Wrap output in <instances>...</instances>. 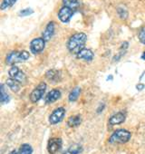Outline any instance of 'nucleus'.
Segmentation results:
<instances>
[{"label":"nucleus","mask_w":145,"mask_h":154,"mask_svg":"<svg viewBox=\"0 0 145 154\" xmlns=\"http://www.w3.org/2000/svg\"><path fill=\"white\" fill-rule=\"evenodd\" d=\"M17 0H3L1 5H0V8H1V10H7L13 7L17 3Z\"/></svg>","instance_id":"412c9836"},{"label":"nucleus","mask_w":145,"mask_h":154,"mask_svg":"<svg viewBox=\"0 0 145 154\" xmlns=\"http://www.w3.org/2000/svg\"><path fill=\"white\" fill-rule=\"evenodd\" d=\"M141 58H142V59H145V52L143 53V54H142V56H141Z\"/></svg>","instance_id":"c85d7f7f"},{"label":"nucleus","mask_w":145,"mask_h":154,"mask_svg":"<svg viewBox=\"0 0 145 154\" xmlns=\"http://www.w3.org/2000/svg\"><path fill=\"white\" fill-rule=\"evenodd\" d=\"M60 97H61V92L58 89H53L45 97V103L46 104H51L56 102L58 99H60Z\"/></svg>","instance_id":"9b49d317"},{"label":"nucleus","mask_w":145,"mask_h":154,"mask_svg":"<svg viewBox=\"0 0 145 154\" xmlns=\"http://www.w3.org/2000/svg\"><path fill=\"white\" fill-rule=\"evenodd\" d=\"M74 13L75 10L72 8L63 6L58 12V18L62 23H68L74 16Z\"/></svg>","instance_id":"6e6552de"},{"label":"nucleus","mask_w":145,"mask_h":154,"mask_svg":"<svg viewBox=\"0 0 145 154\" xmlns=\"http://www.w3.org/2000/svg\"><path fill=\"white\" fill-rule=\"evenodd\" d=\"M63 145V141L62 139L60 138H52L48 140L47 143V150L49 152V154H55L57 153Z\"/></svg>","instance_id":"1a4fd4ad"},{"label":"nucleus","mask_w":145,"mask_h":154,"mask_svg":"<svg viewBox=\"0 0 145 154\" xmlns=\"http://www.w3.org/2000/svg\"><path fill=\"white\" fill-rule=\"evenodd\" d=\"M33 13H34V10L32 8H25V9H23V10H21L19 12V17H28V16L32 15Z\"/></svg>","instance_id":"5701e85b"},{"label":"nucleus","mask_w":145,"mask_h":154,"mask_svg":"<svg viewBox=\"0 0 145 154\" xmlns=\"http://www.w3.org/2000/svg\"><path fill=\"white\" fill-rule=\"evenodd\" d=\"M30 54L27 51H13L11 53H9L6 58V63L7 64L9 65H14L17 63H22L26 61L29 58Z\"/></svg>","instance_id":"7ed1b4c3"},{"label":"nucleus","mask_w":145,"mask_h":154,"mask_svg":"<svg viewBox=\"0 0 145 154\" xmlns=\"http://www.w3.org/2000/svg\"><path fill=\"white\" fill-rule=\"evenodd\" d=\"M6 84L8 86V88L12 92H14V93H17L20 90V84L17 81H16L15 79H13V78L8 79L7 82H6Z\"/></svg>","instance_id":"dca6fc26"},{"label":"nucleus","mask_w":145,"mask_h":154,"mask_svg":"<svg viewBox=\"0 0 145 154\" xmlns=\"http://www.w3.org/2000/svg\"><path fill=\"white\" fill-rule=\"evenodd\" d=\"M54 30H55V25H54V22L51 21L47 24L44 33H43V38L47 42L49 40H51V38L53 37L54 34Z\"/></svg>","instance_id":"ddd939ff"},{"label":"nucleus","mask_w":145,"mask_h":154,"mask_svg":"<svg viewBox=\"0 0 145 154\" xmlns=\"http://www.w3.org/2000/svg\"><path fill=\"white\" fill-rule=\"evenodd\" d=\"M64 116H65V109L63 107L56 108L50 114V116H49V122L52 125L58 124L59 122H61L63 120Z\"/></svg>","instance_id":"423d86ee"},{"label":"nucleus","mask_w":145,"mask_h":154,"mask_svg":"<svg viewBox=\"0 0 145 154\" xmlns=\"http://www.w3.org/2000/svg\"><path fill=\"white\" fill-rule=\"evenodd\" d=\"M63 6L71 8L74 10H76L80 6V2L78 0H63Z\"/></svg>","instance_id":"6ab92c4d"},{"label":"nucleus","mask_w":145,"mask_h":154,"mask_svg":"<svg viewBox=\"0 0 145 154\" xmlns=\"http://www.w3.org/2000/svg\"><path fill=\"white\" fill-rule=\"evenodd\" d=\"M125 119H126V115L125 113H123L122 112H119L113 115H112L108 121V123L109 125L111 126H114V125H119V124H122V122H125Z\"/></svg>","instance_id":"9d476101"},{"label":"nucleus","mask_w":145,"mask_h":154,"mask_svg":"<svg viewBox=\"0 0 145 154\" xmlns=\"http://www.w3.org/2000/svg\"><path fill=\"white\" fill-rule=\"evenodd\" d=\"M9 154H17V149H14V150H12Z\"/></svg>","instance_id":"cd10ccee"},{"label":"nucleus","mask_w":145,"mask_h":154,"mask_svg":"<svg viewBox=\"0 0 145 154\" xmlns=\"http://www.w3.org/2000/svg\"><path fill=\"white\" fill-rule=\"evenodd\" d=\"M139 39L141 44L145 45V28H142L139 33Z\"/></svg>","instance_id":"393cba45"},{"label":"nucleus","mask_w":145,"mask_h":154,"mask_svg":"<svg viewBox=\"0 0 145 154\" xmlns=\"http://www.w3.org/2000/svg\"><path fill=\"white\" fill-rule=\"evenodd\" d=\"M117 12H118L119 17H120L122 19H126V18L128 17V12H127L124 8H118Z\"/></svg>","instance_id":"b1692460"},{"label":"nucleus","mask_w":145,"mask_h":154,"mask_svg":"<svg viewBox=\"0 0 145 154\" xmlns=\"http://www.w3.org/2000/svg\"><path fill=\"white\" fill-rule=\"evenodd\" d=\"M131 138V133L124 129H119L115 131L109 138V142L110 143H120L123 144L128 142Z\"/></svg>","instance_id":"f03ea898"},{"label":"nucleus","mask_w":145,"mask_h":154,"mask_svg":"<svg viewBox=\"0 0 145 154\" xmlns=\"http://www.w3.org/2000/svg\"><path fill=\"white\" fill-rule=\"evenodd\" d=\"M45 40L43 37H37L35 38L31 41L30 43V50L32 52V54H37L39 53H41L45 46Z\"/></svg>","instance_id":"0eeeda50"},{"label":"nucleus","mask_w":145,"mask_h":154,"mask_svg":"<svg viewBox=\"0 0 145 154\" xmlns=\"http://www.w3.org/2000/svg\"><path fill=\"white\" fill-rule=\"evenodd\" d=\"M144 85H142V84H138L137 85V86H136V88H137V90L138 91H141V90H143L144 89Z\"/></svg>","instance_id":"a878e982"},{"label":"nucleus","mask_w":145,"mask_h":154,"mask_svg":"<svg viewBox=\"0 0 145 154\" xmlns=\"http://www.w3.org/2000/svg\"><path fill=\"white\" fill-rule=\"evenodd\" d=\"M82 123V117L80 115H74L69 117L67 121V125L71 128H76Z\"/></svg>","instance_id":"2eb2a0df"},{"label":"nucleus","mask_w":145,"mask_h":154,"mask_svg":"<svg viewBox=\"0 0 145 154\" xmlns=\"http://www.w3.org/2000/svg\"><path fill=\"white\" fill-rule=\"evenodd\" d=\"M80 94H81V88L80 87L77 86V87L74 88V89L71 91V93L69 94V96H68L69 101L71 103H74V102L77 101V99L79 98Z\"/></svg>","instance_id":"a211bd4d"},{"label":"nucleus","mask_w":145,"mask_h":154,"mask_svg":"<svg viewBox=\"0 0 145 154\" xmlns=\"http://www.w3.org/2000/svg\"><path fill=\"white\" fill-rule=\"evenodd\" d=\"M68 150L72 154H80L83 151V147L80 144L75 143L68 148Z\"/></svg>","instance_id":"4be33fe9"},{"label":"nucleus","mask_w":145,"mask_h":154,"mask_svg":"<svg viewBox=\"0 0 145 154\" xmlns=\"http://www.w3.org/2000/svg\"><path fill=\"white\" fill-rule=\"evenodd\" d=\"M45 90H46V84L44 83V82L40 83V84H39L32 92H31L30 96H29L30 101H31L32 103H34L39 102V101L43 98V96H44V94H45Z\"/></svg>","instance_id":"20e7f679"},{"label":"nucleus","mask_w":145,"mask_h":154,"mask_svg":"<svg viewBox=\"0 0 145 154\" xmlns=\"http://www.w3.org/2000/svg\"><path fill=\"white\" fill-rule=\"evenodd\" d=\"M17 154H33V148L28 143H24L17 150Z\"/></svg>","instance_id":"f3484780"},{"label":"nucleus","mask_w":145,"mask_h":154,"mask_svg":"<svg viewBox=\"0 0 145 154\" xmlns=\"http://www.w3.org/2000/svg\"><path fill=\"white\" fill-rule=\"evenodd\" d=\"M8 74L10 76V78L15 79L16 81H17L19 84H26L27 81L26 75L25 74L24 72H22L17 66L16 65H12V67L9 69L8 71Z\"/></svg>","instance_id":"39448f33"},{"label":"nucleus","mask_w":145,"mask_h":154,"mask_svg":"<svg viewBox=\"0 0 145 154\" xmlns=\"http://www.w3.org/2000/svg\"><path fill=\"white\" fill-rule=\"evenodd\" d=\"M76 55H77L78 59L85 60V62H91V61H93V59L94 57V54L93 53V51L90 49H87L85 47L83 50H81Z\"/></svg>","instance_id":"4468645a"},{"label":"nucleus","mask_w":145,"mask_h":154,"mask_svg":"<svg viewBox=\"0 0 145 154\" xmlns=\"http://www.w3.org/2000/svg\"><path fill=\"white\" fill-rule=\"evenodd\" d=\"M1 96H0V102H1L2 104H6L9 102L10 98H9V95L6 92L5 90V85H1Z\"/></svg>","instance_id":"aec40b11"},{"label":"nucleus","mask_w":145,"mask_h":154,"mask_svg":"<svg viewBox=\"0 0 145 154\" xmlns=\"http://www.w3.org/2000/svg\"><path fill=\"white\" fill-rule=\"evenodd\" d=\"M45 77L46 79L50 82H52L53 84H55L57 82H59L61 80V72L58 70L55 69H52L46 72L45 73Z\"/></svg>","instance_id":"f8f14e48"},{"label":"nucleus","mask_w":145,"mask_h":154,"mask_svg":"<svg viewBox=\"0 0 145 154\" xmlns=\"http://www.w3.org/2000/svg\"><path fill=\"white\" fill-rule=\"evenodd\" d=\"M87 40V35L85 33H77L72 35L67 42V49L70 53L77 54L85 48Z\"/></svg>","instance_id":"f257e3e1"},{"label":"nucleus","mask_w":145,"mask_h":154,"mask_svg":"<svg viewBox=\"0 0 145 154\" xmlns=\"http://www.w3.org/2000/svg\"><path fill=\"white\" fill-rule=\"evenodd\" d=\"M63 154H72V153H71V152H70V151H69L68 149H66V150H65V151H64V152H63Z\"/></svg>","instance_id":"bb28decb"}]
</instances>
